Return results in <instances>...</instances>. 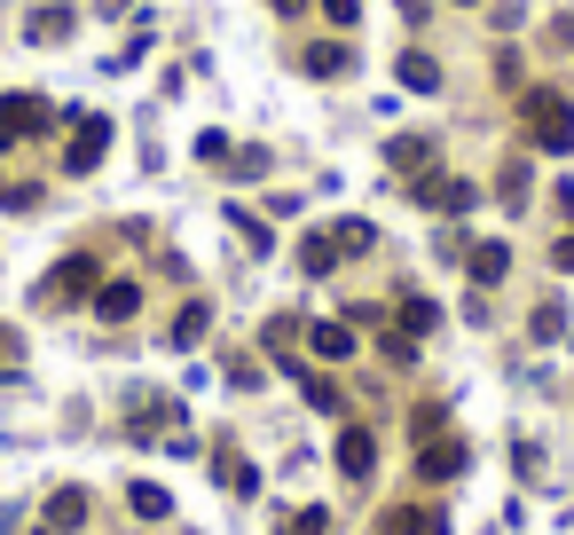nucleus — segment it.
Masks as SVG:
<instances>
[{"label":"nucleus","instance_id":"f257e3e1","mask_svg":"<svg viewBox=\"0 0 574 535\" xmlns=\"http://www.w3.org/2000/svg\"><path fill=\"white\" fill-rule=\"evenodd\" d=\"M520 126H527V142L551 150V158L574 150V103H566L559 87H527V95H520Z\"/></svg>","mask_w":574,"mask_h":535},{"label":"nucleus","instance_id":"f03ea898","mask_svg":"<svg viewBox=\"0 0 574 535\" xmlns=\"http://www.w3.org/2000/svg\"><path fill=\"white\" fill-rule=\"evenodd\" d=\"M95 284H103V260H95V252H72V260L40 284V299H48V308H72V299H95Z\"/></svg>","mask_w":574,"mask_h":535},{"label":"nucleus","instance_id":"7ed1b4c3","mask_svg":"<svg viewBox=\"0 0 574 535\" xmlns=\"http://www.w3.org/2000/svg\"><path fill=\"white\" fill-rule=\"evenodd\" d=\"M48 126H55V103H40V95H0V150L16 134H48Z\"/></svg>","mask_w":574,"mask_h":535},{"label":"nucleus","instance_id":"20e7f679","mask_svg":"<svg viewBox=\"0 0 574 535\" xmlns=\"http://www.w3.org/2000/svg\"><path fill=\"white\" fill-rule=\"evenodd\" d=\"M103 150H111V119H103V111H87V119L72 126V150H63V174H95V165H103Z\"/></svg>","mask_w":574,"mask_h":535},{"label":"nucleus","instance_id":"39448f33","mask_svg":"<svg viewBox=\"0 0 574 535\" xmlns=\"http://www.w3.org/2000/svg\"><path fill=\"white\" fill-rule=\"evenodd\" d=\"M410 197H417L425 213H472V197H481V189H472V182H457V174H425Z\"/></svg>","mask_w":574,"mask_h":535},{"label":"nucleus","instance_id":"423d86ee","mask_svg":"<svg viewBox=\"0 0 574 535\" xmlns=\"http://www.w3.org/2000/svg\"><path fill=\"white\" fill-rule=\"evenodd\" d=\"M457 473H464V441L457 433H441V441L417 449V481H457Z\"/></svg>","mask_w":574,"mask_h":535},{"label":"nucleus","instance_id":"0eeeda50","mask_svg":"<svg viewBox=\"0 0 574 535\" xmlns=\"http://www.w3.org/2000/svg\"><path fill=\"white\" fill-rule=\"evenodd\" d=\"M370 464H378L370 425H339V473H347V481H370Z\"/></svg>","mask_w":574,"mask_h":535},{"label":"nucleus","instance_id":"6e6552de","mask_svg":"<svg viewBox=\"0 0 574 535\" xmlns=\"http://www.w3.org/2000/svg\"><path fill=\"white\" fill-rule=\"evenodd\" d=\"M394 72H401V87H410V95H441V63H433L425 48H410V55L394 63Z\"/></svg>","mask_w":574,"mask_h":535},{"label":"nucleus","instance_id":"1a4fd4ad","mask_svg":"<svg viewBox=\"0 0 574 535\" xmlns=\"http://www.w3.org/2000/svg\"><path fill=\"white\" fill-rule=\"evenodd\" d=\"M378 535H449V520H441V512L401 505V512H386V520H378Z\"/></svg>","mask_w":574,"mask_h":535},{"label":"nucleus","instance_id":"9d476101","mask_svg":"<svg viewBox=\"0 0 574 535\" xmlns=\"http://www.w3.org/2000/svg\"><path fill=\"white\" fill-rule=\"evenodd\" d=\"M134 308H142L134 284H95V315H103V323H134Z\"/></svg>","mask_w":574,"mask_h":535},{"label":"nucleus","instance_id":"9b49d317","mask_svg":"<svg viewBox=\"0 0 574 535\" xmlns=\"http://www.w3.org/2000/svg\"><path fill=\"white\" fill-rule=\"evenodd\" d=\"M464 268H472V284L488 291V284H503V268H512V245H472Z\"/></svg>","mask_w":574,"mask_h":535},{"label":"nucleus","instance_id":"f8f14e48","mask_svg":"<svg viewBox=\"0 0 574 535\" xmlns=\"http://www.w3.org/2000/svg\"><path fill=\"white\" fill-rule=\"evenodd\" d=\"M24 40H32V48H55V40H72V9H32Z\"/></svg>","mask_w":574,"mask_h":535},{"label":"nucleus","instance_id":"ddd939ff","mask_svg":"<svg viewBox=\"0 0 574 535\" xmlns=\"http://www.w3.org/2000/svg\"><path fill=\"white\" fill-rule=\"evenodd\" d=\"M205 323H213V308H205V299H189V308L174 315V331H165V347H197V339H205Z\"/></svg>","mask_w":574,"mask_h":535},{"label":"nucleus","instance_id":"4468645a","mask_svg":"<svg viewBox=\"0 0 574 535\" xmlns=\"http://www.w3.org/2000/svg\"><path fill=\"white\" fill-rule=\"evenodd\" d=\"M425 158H433V134H394L386 142V165H401V174H417Z\"/></svg>","mask_w":574,"mask_h":535},{"label":"nucleus","instance_id":"2eb2a0df","mask_svg":"<svg viewBox=\"0 0 574 535\" xmlns=\"http://www.w3.org/2000/svg\"><path fill=\"white\" fill-rule=\"evenodd\" d=\"M299 63H308L315 79H339V72H354V48H339V40H323V48H308Z\"/></svg>","mask_w":574,"mask_h":535},{"label":"nucleus","instance_id":"dca6fc26","mask_svg":"<svg viewBox=\"0 0 574 535\" xmlns=\"http://www.w3.org/2000/svg\"><path fill=\"white\" fill-rule=\"evenodd\" d=\"M308 347H315L323 362H347V354H354V331H347V323H315V331H308Z\"/></svg>","mask_w":574,"mask_h":535},{"label":"nucleus","instance_id":"f3484780","mask_svg":"<svg viewBox=\"0 0 574 535\" xmlns=\"http://www.w3.org/2000/svg\"><path fill=\"white\" fill-rule=\"evenodd\" d=\"M213 473H221V488H228V496H260V473H252V464L236 457V449H221V464H213Z\"/></svg>","mask_w":574,"mask_h":535},{"label":"nucleus","instance_id":"a211bd4d","mask_svg":"<svg viewBox=\"0 0 574 535\" xmlns=\"http://www.w3.org/2000/svg\"><path fill=\"white\" fill-rule=\"evenodd\" d=\"M48 527H87V488H55L48 496Z\"/></svg>","mask_w":574,"mask_h":535},{"label":"nucleus","instance_id":"6ab92c4d","mask_svg":"<svg viewBox=\"0 0 574 535\" xmlns=\"http://www.w3.org/2000/svg\"><path fill=\"white\" fill-rule=\"evenodd\" d=\"M330 245H339V260H362L370 245H378V228H370V221H339V228H330Z\"/></svg>","mask_w":574,"mask_h":535},{"label":"nucleus","instance_id":"aec40b11","mask_svg":"<svg viewBox=\"0 0 574 535\" xmlns=\"http://www.w3.org/2000/svg\"><path fill=\"white\" fill-rule=\"evenodd\" d=\"M425 331H441V308L433 299H401V339H425Z\"/></svg>","mask_w":574,"mask_h":535},{"label":"nucleus","instance_id":"412c9836","mask_svg":"<svg viewBox=\"0 0 574 535\" xmlns=\"http://www.w3.org/2000/svg\"><path fill=\"white\" fill-rule=\"evenodd\" d=\"M126 505L142 512V520H165V512H174V496H165L158 481H134V488H126Z\"/></svg>","mask_w":574,"mask_h":535},{"label":"nucleus","instance_id":"4be33fe9","mask_svg":"<svg viewBox=\"0 0 574 535\" xmlns=\"http://www.w3.org/2000/svg\"><path fill=\"white\" fill-rule=\"evenodd\" d=\"M299 268H308V276H330V268H339V245L330 237H299Z\"/></svg>","mask_w":574,"mask_h":535},{"label":"nucleus","instance_id":"5701e85b","mask_svg":"<svg viewBox=\"0 0 574 535\" xmlns=\"http://www.w3.org/2000/svg\"><path fill=\"white\" fill-rule=\"evenodd\" d=\"M228 228H236V237H245V245H252V260H260L267 245H276V237H267V228H260V221H252L245 206H228Z\"/></svg>","mask_w":574,"mask_h":535},{"label":"nucleus","instance_id":"b1692460","mask_svg":"<svg viewBox=\"0 0 574 535\" xmlns=\"http://www.w3.org/2000/svg\"><path fill=\"white\" fill-rule=\"evenodd\" d=\"M284 535H330V512H323V505H315V512H291Z\"/></svg>","mask_w":574,"mask_h":535},{"label":"nucleus","instance_id":"393cba45","mask_svg":"<svg viewBox=\"0 0 574 535\" xmlns=\"http://www.w3.org/2000/svg\"><path fill=\"white\" fill-rule=\"evenodd\" d=\"M535 339H566V315L559 308H535Z\"/></svg>","mask_w":574,"mask_h":535},{"label":"nucleus","instance_id":"a878e982","mask_svg":"<svg viewBox=\"0 0 574 535\" xmlns=\"http://www.w3.org/2000/svg\"><path fill=\"white\" fill-rule=\"evenodd\" d=\"M323 16H330V24H354V16H362V0H323Z\"/></svg>","mask_w":574,"mask_h":535},{"label":"nucleus","instance_id":"bb28decb","mask_svg":"<svg viewBox=\"0 0 574 535\" xmlns=\"http://www.w3.org/2000/svg\"><path fill=\"white\" fill-rule=\"evenodd\" d=\"M551 260L566 268V276H574V237H559V245H551Z\"/></svg>","mask_w":574,"mask_h":535},{"label":"nucleus","instance_id":"cd10ccee","mask_svg":"<svg viewBox=\"0 0 574 535\" xmlns=\"http://www.w3.org/2000/svg\"><path fill=\"white\" fill-rule=\"evenodd\" d=\"M267 9H276V16H299V9H308V0H267Z\"/></svg>","mask_w":574,"mask_h":535},{"label":"nucleus","instance_id":"c85d7f7f","mask_svg":"<svg viewBox=\"0 0 574 535\" xmlns=\"http://www.w3.org/2000/svg\"><path fill=\"white\" fill-rule=\"evenodd\" d=\"M457 9H472V0H457Z\"/></svg>","mask_w":574,"mask_h":535},{"label":"nucleus","instance_id":"c756f323","mask_svg":"<svg viewBox=\"0 0 574 535\" xmlns=\"http://www.w3.org/2000/svg\"><path fill=\"white\" fill-rule=\"evenodd\" d=\"M40 535H55V527H40Z\"/></svg>","mask_w":574,"mask_h":535}]
</instances>
